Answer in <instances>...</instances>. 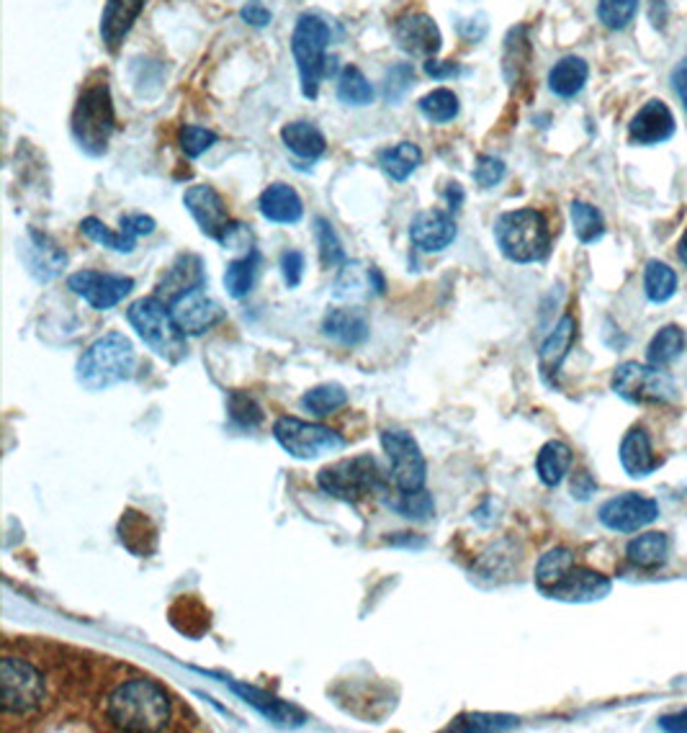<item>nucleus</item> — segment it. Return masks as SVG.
Wrapping results in <instances>:
<instances>
[{"label":"nucleus","mask_w":687,"mask_h":733,"mask_svg":"<svg viewBox=\"0 0 687 733\" xmlns=\"http://www.w3.org/2000/svg\"><path fill=\"white\" fill-rule=\"evenodd\" d=\"M126 320L134 327V333L139 335V341L147 345L155 356H160L168 364H180L186 358V335L180 333V327L173 320L170 306L157 296L139 299L129 306Z\"/></svg>","instance_id":"obj_4"},{"label":"nucleus","mask_w":687,"mask_h":733,"mask_svg":"<svg viewBox=\"0 0 687 733\" xmlns=\"http://www.w3.org/2000/svg\"><path fill=\"white\" fill-rule=\"evenodd\" d=\"M337 98L347 106H368L374 101V85L355 65H347L337 81Z\"/></svg>","instance_id":"obj_40"},{"label":"nucleus","mask_w":687,"mask_h":733,"mask_svg":"<svg viewBox=\"0 0 687 733\" xmlns=\"http://www.w3.org/2000/svg\"><path fill=\"white\" fill-rule=\"evenodd\" d=\"M229 417H232L235 425H240V428H258L260 422H263V409L256 399L250 397V394L244 391H232L229 394Z\"/></svg>","instance_id":"obj_48"},{"label":"nucleus","mask_w":687,"mask_h":733,"mask_svg":"<svg viewBox=\"0 0 687 733\" xmlns=\"http://www.w3.org/2000/svg\"><path fill=\"white\" fill-rule=\"evenodd\" d=\"M382 446L392 463V479L399 492H417L428 479V463L417 440L405 430H384Z\"/></svg>","instance_id":"obj_11"},{"label":"nucleus","mask_w":687,"mask_h":733,"mask_svg":"<svg viewBox=\"0 0 687 733\" xmlns=\"http://www.w3.org/2000/svg\"><path fill=\"white\" fill-rule=\"evenodd\" d=\"M662 459L654 455L652 438L644 428H631L621 443V467L631 479H644L662 467Z\"/></svg>","instance_id":"obj_23"},{"label":"nucleus","mask_w":687,"mask_h":733,"mask_svg":"<svg viewBox=\"0 0 687 733\" xmlns=\"http://www.w3.org/2000/svg\"><path fill=\"white\" fill-rule=\"evenodd\" d=\"M456 222L448 211H420L409 224V238L423 252H444L456 240Z\"/></svg>","instance_id":"obj_18"},{"label":"nucleus","mask_w":687,"mask_h":733,"mask_svg":"<svg viewBox=\"0 0 687 733\" xmlns=\"http://www.w3.org/2000/svg\"><path fill=\"white\" fill-rule=\"evenodd\" d=\"M425 73H428L430 77H436V81H444V77H451L458 73V65L456 62H444V60L430 57L428 62H425Z\"/></svg>","instance_id":"obj_56"},{"label":"nucleus","mask_w":687,"mask_h":733,"mask_svg":"<svg viewBox=\"0 0 687 733\" xmlns=\"http://www.w3.org/2000/svg\"><path fill=\"white\" fill-rule=\"evenodd\" d=\"M168 306L173 320H176V325L184 335H204L225 320V310L215 299L207 296L204 286L186 291L184 296H178L176 302H170Z\"/></svg>","instance_id":"obj_14"},{"label":"nucleus","mask_w":687,"mask_h":733,"mask_svg":"<svg viewBox=\"0 0 687 733\" xmlns=\"http://www.w3.org/2000/svg\"><path fill=\"white\" fill-rule=\"evenodd\" d=\"M600 523L607 531L615 533H636L644 531L646 525H652L659 517V504L652 496H644L638 492H626L607 500L597 512Z\"/></svg>","instance_id":"obj_12"},{"label":"nucleus","mask_w":687,"mask_h":733,"mask_svg":"<svg viewBox=\"0 0 687 733\" xmlns=\"http://www.w3.org/2000/svg\"><path fill=\"white\" fill-rule=\"evenodd\" d=\"M420 163H423V149L413 145V142H399V145L378 153V165H382V170L392 180H397V184L413 176V172L420 168Z\"/></svg>","instance_id":"obj_35"},{"label":"nucleus","mask_w":687,"mask_h":733,"mask_svg":"<svg viewBox=\"0 0 687 733\" xmlns=\"http://www.w3.org/2000/svg\"><path fill=\"white\" fill-rule=\"evenodd\" d=\"M101 719L114 731H176L178 698L153 677L132 674L114 682L101 698Z\"/></svg>","instance_id":"obj_1"},{"label":"nucleus","mask_w":687,"mask_h":733,"mask_svg":"<svg viewBox=\"0 0 687 733\" xmlns=\"http://www.w3.org/2000/svg\"><path fill=\"white\" fill-rule=\"evenodd\" d=\"M667 554H669V538L665 533L657 531L636 535L626 548L628 562L638 566V569H657V566L667 562Z\"/></svg>","instance_id":"obj_34"},{"label":"nucleus","mask_w":687,"mask_h":733,"mask_svg":"<svg viewBox=\"0 0 687 733\" xmlns=\"http://www.w3.org/2000/svg\"><path fill=\"white\" fill-rule=\"evenodd\" d=\"M495 238L502 255L512 263H539L551 250L547 217L535 209L508 211L497 219Z\"/></svg>","instance_id":"obj_5"},{"label":"nucleus","mask_w":687,"mask_h":733,"mask_svg":"<svg viewBox=\"0 0 687 733\" xmlns=\"http://www.w3.org/2000/svg\"><path fill=\"white\" fill-rule=\"evenodd\" d=\"M322 329L330 341L341 345H361L368 337V322L363 317L361 310H333L327 312Z\"/></svg>","instance_id":"obj_29"},{"label":"nucleus","mask_w":687,"mask_h":733,"mask_svg":"<svg viewBox=\"0 0 687 733\" xmlns=\"http://www.w3.org/2000/svg\"><path fill=\"white\" fill-rule=\"evenodd\" d=\"M570 214H572V224H574L576 240H580L582 244L597 242L605 234L603 214H600L597 207H592V203L574 201L572 209H570Z\"/></svg>","instance_id":"obj_41"},{"label":"nucleus","mask_w":687,"mask_h":733,"mask_svg":"<svg viewBox=\"0 0 687 733\" xmlns=\"http://www.w3.org/2000/svg\"><path fill=\"white\" fill-rule=\"evenodd\" d=\"M260 271V255L258 250H250L248 255L240 260H232L225 273V289L232 299H244L256 286Z\"/></svg>","instance_id":"obj_36"},{"label":"nucleus","mask_w":687,"mask_h":733,"mask_svg":"<svg viewBox=\"0 0 687 733\" xmlns=\"http://www.w3.org/2000/svg\"><path fill=\"white\" fill-rule=\"evenodd\" d=\"M520 721L516 715L497 713H464L448 726V731H510L518 729Z\"/></svg>","instance_id":"obj_44"},{"label":"nucleus","mask_w":687,"mask_h":733,"mask_svg":"<svg viewBox=\"0 0 687 733\" xmlns=\"http://www.w3.org/2000/svg\"><path fill=\"white\" fill-rule=\"evenodd\" d=\"M572 459L574 455L570 446L562 443V440H549L539 451V459H535V474L547 486H559L562 479L570 474Z\"/></svg>","instance_id":"obj_32"},{"label":"nucleus","mask_w":687,"mask_h":733,"mask_svg":"<svg viewBox=\"0 0 687 733\" xmlns=\"http://www.w3.org/2000/svg\"><path fill=\"white\" fill-rule=\"evenodd\" d=\"M613 391L631 405H667L677 397L675 378L665 368L652 364H621L613 374Z\"/></svg>","instance_id":"obj_9"},{"label":"nucleus","mask_w":687,"mask_h":733,"mask_svg":"<svg viewBox=\"0 0 687 733\" xmlns=\"http://www.w3.org/2000/svg\"><path fill=\"white\" fill-rule=\"evenodd\" d=\"M330 27L327 21H322L320 15L304 13L299 15L294 34H291V52H294L296 67H299V81H302V93L304 98L314 101L320 93L322 75L327 70V46H330Z\"/></svg>","instance_id":"obj_7"},{"label":"nucleus","mask_w":687,"mask_h":733,"mask_svg":"<svg viewBox=\"0 0 687 733\" xmlns=\"http://www.w3.org/2000/svg\"><path fill=\"white\" fill-rule=\"evenodd\" d=\"M184 203L186 209L191 211L199 230L207 234V238L222 242L229 224H232L229 222L222 196H219L211 186H191L184 196Z\"/></svg>","instance_id":"obj_16"},{"label":"nucleus","mask_w":687,"mask_h":733,"mask_svg":"<svg viewBox=\"0 0 687 733\" xmlns=\"http://www.w3.org/2000/svg\"><path fill=\"white\" fill-rule=\"evenodd\" d=\"M675 134V116L665 101H649L638 108V114L628 124V139L634 145H662Z\"/></svg>","instance_id":"obj_17"},{"label":"nucleus","mask_w":687,"mask_h":733,"mask_svg":"<svg viewBox=\"0 0 687 733\" xmlns=\"http://www.w3.org/2000/svg\"><path fill=\"white\" fill-rule=\"evenodd\" d=\"M314 232H318V242H320V258H322V265L325 268H337V265H345V250L341 240H337V234L333 230V224L327 222V219H318L314 222Z\"/></svg>","instance_id":"obj_47"},{"label":"nucleus","mask_w":687,"mask_h":733,"mask_svg":"<svg viewBox=\"0 0 687 733\" xmlns=\"http://www.w3.org/2000/svg\"><path fill=\"white\" fill-rule=\"evenodd\" d=\"M502 178H504V163L500 157L481 155L477 160V168H473V180H477L481 188H495Z\"/></svg>","instance_id":"obj_51"},{"label":"nucleus","mask_w":687,"mask_h":733,"mask_svg":"<svg viewBox=\"0 0 687 733\" xmlns=\"http://www.w3.org/2000/svg\"><path fill=\"white\" fill-rule=\"evenodd\" d=\"M413 83H415L413 65H394L384 77V98L389 101V104H397Z\"/></svg>","instance_id":"obj_50"},{"label":"nucleus","mask_w":687,"mask_h":733,"mask_svg":"<svg viewBox=\"0 0 687 733\" xmlns=\"http://www.w3.org/2000/svg\"><path fill=\"white\" fill-rule=\"evenodd\" d=\"M685 343H687V337L680 327L677 325L662 327L659 333L652 337L649 350H646V360H649L652 366H659V368L675 364V360L683 356Z\"/></svg>","instance_id":"obj_37"},{"label":"nucleus","mask_w":687,"mask_h":733,"mask_svg":"<svg viewBox=\"0 0 687 733\" xmlns=\"http://www.w3.org/2000/svg\"><path fill=\"white\" fill-rule=\"evenodd\" d=\"M81 232L89 240L104 244V248L114 250V252H132L134 248H137V240L129 238V234H124L122 230H118V232L108 230V227L96 217H85L81 222Z\"/></svg>","instance_id":"obj_43"},{"label":"nucleus","mask_w":687,"mask_h":733,"mask_svg":"<svg viewBox=\"0 0 687 733\" xmlns=\"http://www.w3.org/2000/svg\"><path fill=\"white\" fill-rule=\"evenodd\" d=\"M67 289L81 299H85V302H89L96 312H108L132 294L134 281L129 279V275L81 271V273L70 275Z\"/></svg>","instance_id":"obj_13"},{"label":"nucleus","mask_w":687,"mask_h":733,"mask_svg":"<svg viewBox=\"0 0 687 733\" xmlns=\"http://www.w3.org/2000/svg\"><path fill=\"white\" fill-rule=\"evenodd\" d=\"M273 436L283 451L299 461H314L320 455L341 451L345 446V440L335 430L318 422H304L299 417H279L273 425Z\"/></svg>","instance_id":"obj_10"},{"label":"nucleus","mask_w":687,"mask_h":733,"mask_svg":"<svg viewBox=\"0 0 687 733\" xmlns=\"http://www.w3.org/2000/svg\"><path fill=\"white\" fill-rule=\"evenodd\" d=\"M122 227L124 234H129V238H142V234H153L155 232V219L153 217H145V214H126L122 217Z\"/></svg>","instance_id":"obj_53"},{"label":"nucleus","mask_w":687,"mask_h":733,"mask_svg":"<svg viewBox=\"0 0 687 733\" xmlns=\"http://www.w3.org/2000/svg\"><path fill=\"white\" fill-rule=\"evenodd\" d=\"M389 507L397 510L402 517L420 523V520H428L436 512V502L425 489H417V492H402L399 500H389Z\"/></svg>","instance_id":"obj_46"},{"label":"nucleus","mask_w":687,"mask_h":733,"mask_svg":"<svg viewBox=\"0 0 687 733\" xmlns=\"http://www.w3.org/2000/svg\"><path fill=\"white\" fill-rule=\"evenodd\" d=\"M587 75H590L587 62L570 54V57H562L554 67H551L549 88L559 98H574L576 93L584 88V83H587Z\"/></svg>","instance_id":"obj_31"},{"label":"nucleus","mask_w":687,"mask_h":733,"mask_svg":"<svg viewBox=\"0 0 687 733\" xmlns=\"http://www.w3.org/2000/svg\"><path fill=\"white\" fill-rule=\"evenodd\" d=\"M281 273H283V281H287L289 289H294L302 283V275H304V255L296 250H289L281 255Z\"/></svg>","instance_id":"obj_52"},{"label":"nucleus","mask_w":687,"mask_h":733,"mask_svg":"<svg viewBox=\"0 0 687 733\" xmlns=\"http://www.w3.org/2000/svg\"><path fill=\"white\" fill-rule=\"evenodd\" d=\"M394 39L409 57H436L444 46L438 23L428 13H405L394 21Z\"/></svg>","instance_id":"obj_15"},{"label":"nucleus","mask_w":687,"mask_h":733,"mask_svg":"<svg viewBox=\"0 0 687 733\" xmlns=\"http://www.w3.org/2000/svg\"><path fill=\"white\" fill-rule=\"evenodd\" d=\"M215 142H217L215 132L204 129V126H196V124H186L184 129L178 132V145H180V149H184V155L191 157V160H196V157H201L204 153H207Z\"/></svg>","instance_id":"obj_49"},{"label":"nucleus","mask_w":687,"mask_h":733,"mask_svg":"<svg viewBox=\"0 0 687 733\" xmlns=\"http://www.w3.org/2000/svg\"><path fill=\"white\" fill-rule=\"evenodd\" d=\"M420 112L428 122L433 124H448L458 116V96L448 88H438L420 98Z\"/></svg>","instance_id":"obj_42"},{"label":"nucleus","mask_w":687,"mask_h":733,"mask_svg":"<svg viewBox=\"0 0 687 733\" xmlns=\"http://www.w3.org/2000/svg\"><path fill=\"white\" fill-rule=\"evenodd\" d=\"M204 286V263L199 255H180L176 263L170 265V271L165 273V279L157 283V299H163L165 304L176 302L178 296H184L186 291Z\"/></svg>","instance_id":"obj_25"},{"label":"nucleus","mask_w":687,"mask_h":733,"mask_svg":"<svg viewBox=\"0 0 687 733\" xmlns=\"http://www.w3.org/2000/svg\"><path fill=\"white\" fill-rule=\"evenodd\" d=\"M260 214L268 222L275 224H296L304 217V203L299 199V193L287 184H273L260 193Z\"/></svg>","instance_id":"obj_27"},{"label":"nucleus","mask_w":687,"mask_h":733,"mask_svg":"<svg viewBox=\"0 0 687 733\" xmlns=\"http://www.w3.org/2000/svg\"><path fill=\"white\" fill-rule=\"evenodd\" d=\"M281 139L291 153L302 160H318V157L325 155V134H322L318 126L312 122H291L281 129Z\"/></svg>","instance_id":"obj_30"},{"label":"nucleus","mask_w":687,"mask_h":733,"mask_svg":"<svg viewBox=\"0 0 687 733\" xmlns=\"http://www.w3.org/2000/svg\"><path fill=\"white\" fill-rule=\"evenodd\" d=\"M574 341H576V320L572 314H564V317L559 320V325L554 327V333L547 337V343H543L539 350V368L547 381H551V378L559 374L564 358L570 356Z\"/></svg>","instance_id":"obj_26"},{"label":"nucleus","mask_w":687,"mask_h":733,"mask_svg":"<svg viewBox=\"0 0 687 733\" xmlns=\"http://www.w3.org/2000/svg\"><path fill=\"white\" fill-rule=\"evenodd\" d=\"M644 291L652 304H667L677 294V273L662 260H649L644 268Z\"/></svg>","instance_id":"obj_38"},{"label":"nucleus","mask_w":687,"mask_h":733,"mask_svg":"<svg viewBox=\"0 0 687 733\" xmlns=\"http://www.w3.org/2000/svg\"><path fill=\"white\" fill-rule=\"evenodd\" d=\"M116 129L114 101L108 83L89 85L73 112V137L89 155H104Z\"/></svg>","instance_id":"obj_6"},{"label":"nucleus","mask_w":687,"mask_h":733,"mask_svg":"<svg viewBox=\"0 0 687 733\" xmlns=\"http://www.w3.org/2000/svg\"><path fill=\"white\" fill-rule=\"evenodd\" d=\"M240 15H242L244 23H250V27H256V29L268 27V23H271V19H273L271 11H268V8L260 3V0H250L248 6H242Z\"/></svg>","instance_id":"obj_54"},{"label":"nucleus","mask_w":687,"mask_h":733,"mask_svg":"<svg viewBox=\"0 0 687 733\" xmlns=\"http://www.w3.org/2000/svg\"><path fill=\"white\" fill-rule=\"evenodd\" d=\"M0 695L6 721H39L52 703L50 677L31 659L8 651L0 664Z\"/></svg>","instance_id":"obj_2"},{"label":"nucleus","mask_w":687,"mask_h":733,"mask_svg":"<svg viewBox=\"0 0 687 733\" xmlns=\"http://www.w3.org/2000/svg\"><path fill=\"white\" fill-rule=\"evenodd\" d=\"M345 401H347V391L341 384H320L304 394L302 407L314 417H327L333 415L335 409L345 407Z\"/></svg>","instance_id":"obj_39"},{"label":"nucleus","mask_w":687,"mask_h":733,"mask_svg":"<svg viewBox=\"0 0 687 733\" xmlns=\"http://www.w3.org/2000/svg\"><path fill=\"white\" fill-rule=\"evenodd\" d=\"M145 0H106L101 13V39L108 50H116L139 19Z\"/></svg>","instance_id":"obj_24"},{"label":"nucleus","mask_w":687,"mask_h":733,"mask_svg":"<svg viewBox=\"0 0 687 733\" xmlns=\"http://www.w3.org/2000/svg\"><path fill=\"white\" fill-rule=\"evenodd\" d=\"M378 294H384V279L374 265L353 260L341 268V275L335 279L337 302H363Z\"/></svg>","instance_id":"obj_19"},{"label":"nucleus","mask_w":687,"mask_h":733,"mask_svg":"<svg viewBox=\"0 0 687 733\" xmlns=\"http://www.w3.org/2000/svg\"><path fill=\"white\" fill-rule=\"evenodd\" d=\"M642 0H597V19L605 29L621 31L636 19Z\"/></svg>","instance_id":"obj_45"},{"label":"nucleus","mask_w":687,"mask_h":733,"mask_svg":"<svg viewBox=\"0 0 687 733\" xmlns=\"http://www.w3.org/2000/svg\"><path fill=\"white\" fill-rule=\"evenodd\" d=\"M227 684L235 695H240L244 703L256 708L263 719L275 723V726H302V723L306 721L304 711H299L296 705L283 703V700H279V698L268 695L266 690H258V688H252V684H242V682H227Z\"/></svg>","instance_id":"obj_21"},{"label":"nucleus","mask_w":687,"mask_h":733,"mask_svg":"<svg viewBox=\"0 0 687 733\" xmlns=\"http://www.w3.org/2000/svg\"><path fill=\"white\" fill-rule=\"evenodd\" d=\"M118 541L129 554L145 558L157 548V527L145 512L126 510L118 520Z\"/></svg>","instance_id":"obj_28"},{"label":"nucleus","mask_w":687,"mask_h":733,"mask_svg":"<svg viewBox=\"0 0 687 733\" xmlns=\"http://www.w3.org/2000/svg\"><path fill=\"white\" fill-rule=\"evenodd\" d=\"M659 729H665V731H677V733L687 731V708H685V711H677V713L662 715V719H659Z\"/></svg>","instance_id":"obj_58"},{"label":"nucleus","mask_w":687,"mask_h":733,"mask_svg":"<svg viewBox=\"0 0 687 733\" xmlns=\"http://www.w3.org/2000/svg\"><path fill=\"white\" fill-rule=\"evenodd\" d=\"M318 484L325 494L343 502H358L386 492V477L374 455H355L320 471Z\"/></svg>","instance_id":"obj_8"},{"label":"nucleus","mask_w":687,"mask_h":733,"mask_svg":"<svg viewBox=\"0 0 687 733\" xmlns=\"http://www.w3.org/2000/svg\"><path fill=\"white\" fill-rule=\"evenodd\" d=\"M673 88H675L677 98H680V104L685 106V112H687V60H683L680 65L673 70Z\"/></svg>","instance_id":"obj_57"},{"label":"nucleus","mask_w":687,"mask_h":733,"mask_svg":"<svg viewBox=\"0 0 687 733\" xmlns=\"http://www.w3.org/2000/svg\"><path fill=\"white\" fill-rule=\"evenodd\" d=\"M677 255H680V260L687 265V230L683 232L680 242H677Z\"/></svg>","instance_id":"obj_59"},{"label":"nucleus","mask_w":687,"mask_h":733,"mask_svg":"<svg viewBox=\"0 0 687 733\" xmlns=\"http://www.w3.org/2000/svg\"><path fill=\"white\" fill-rule=\"evenodd\" d=\"M137 368V353L126 335L108 333L98 337L77 360V381L89 391H104L129 381Z\"/></svg>","instance_id":"obj_3"},{"label":"nucleus","mask_w":687,"mask_h":733,"mask_svg":"<svg viewBox=\"0 0 687 733\" xmlns=\"http://www.w3.org/2000/svg\"><path fill=\"white\" fill-rule=\"evenodd\" d=\"M611 587H613L611 579H607L605 574L574 566L570 577H566L556 589H551L547 597L559 603H595L611 595Z\"/></svg>","instance_id":"obj_22"},{"label":"nucleus","mask_w":687,"mask_h":733,"mask_svg":"<svg viewBox=\"0 0 687 733\" xmlns=\"http://www.w3.org/2000/svg\"><path fill=\"white\" fill-rule=\"evenodd\" d=\"M23 263H27L29 273L37 281H52L54 275L62 273V268L67 263L65 250L46 234L31 230L27 248H23Z\"/></svg>","instance_id":"obj_20"},{"label":"nucleus","mask_w":687,"mask_h":733,"mask_svg":"<svg viewBox=\"0 0 687 733\" xmlns=\"http://www.w3.org/2000/svg\"><path fill=\"white\" fill-rule=\"evenodd\" d=\"M574 566V554L570 548L547 551V554L539 558V564H535V587H539L543 595H549L551 589H556L570 577Z\"/></svg>","instance_id":"obj_33"},{"label":"nucleus","mask_w":687,"mask_h":733,"mask_svg":"<svg viewBox=\"0 0 687 733\" xmlns=\"http://www.w3.org/2000/svg\"><path fill=\"white\" fill-rule=\"evenodd\" d=\"M595 489H597V484L592 482V477L587 474V471H580V474L572 479L574 500H590V496L595 494Z\"/></svg>","instance_id":"obj_55"}]
</instances>
